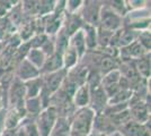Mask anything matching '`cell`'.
<instances>
[{
    "label": "cell",
    "instance_id": "7402d4cb",
    "mask_svg": "<svg viewBox=\"0 0 151 136\" xmlns=\"http://www.w3.org/2000/svg\"><path fill=\"white\" fill-rule=\"evenodd\" d=\"M120 61L117 60V58H114V57H108V56H103V58L101 60V64L98 67V71L103 75H105L107 73L112 71H116L119 69L120 67Z\"/></svg>",
    "mask_w": 151,
    "mask_h": 136
},
{
    "label": "cell",
    "instance_id": "44dd1931",
    "mask_svg": "<svg viewBox=\"0 0 151 136\" xmlns=\"http://www.w3.org/2000/svg\"><path fill=\"white\" fill-rule=\"evenodd\" d=\"M55 40H54V47H55V52L63 55V52L65 51L69 47L70 42V36L68 35V33L64 31V28H62L54 35Z\"/></svg>",
    "mask_w": 151,
    "mask_h": 136
},
{
    "label": "cell",
    "instance_id": "4dcf8cb0",
    "mask_svg": "<svg viewBox=\"0 0 151 136\" xmlns=\"http://www.w3.org/2000/svg\"><path fill=\"white\" fill-rule=\"evenodd\" d=\"M85 1L81 0H69V1H65V5H64V12L69 15L72 14H77V10H79L82 6H83Z\"/></svg>",
    "mask_w": 151,
    "mask_h": 136
},
{
    "label": "cell",
    "instance_id": "8fae6325",
    "mask_svg": "<svg viewBox=\"0 0 151 136\" xmlns=\"http://www.w3.org/2000/svg\"><path fill=\"white\" fill-rule=\"evenodd\" d=\"M60 69H64L63 68V60L62 55L54 52L53 55H51L49 57H46L45 63L43 67L41 68V75H45V74H50V73H54Z\"/></svg>",
    "mask_w": 151,
    "mask_h": 136
},
{
    "label": "cell",
    "instance_id": "f546056e",
    "mask_svg": "<svg viewBox=\"0 0 151 136\" xmlns=\"http://www.w3.org/2000/svg\"><path fill=\"white\" fill-rule=\"evenodd\" d=\"M150 31L145 30V31H141V32H138V36H137V42L141 47H143L145 50L148 52H150Z\"/></svg>",
    "mask_w": 151,
    "mask_h": 136
},
{
    "label": "cell",
    "instance_id": "ba28073f",
    "mask_svg": "<svg viewBox=\"0 0 151 136\" xmlns=\"http://www.w3.org/2000/svg\"><path fill=\"white\" fill-rule=\"evenodd\" d=\"M38 76H41L40 71L26 59H23L22 61H19L16 66L15 77L19 79L20 82H23V83H25L27 81H31V79H34Z\"/></svg>",
    "mask_w": 151,
    "mask_h": 136
},
{
    "label": "cell",
    "instance_id": "52a82bcc",
    "mask_svg": "<svg viewBox=\"0 0 151 136\" xmlns=\"http://www.w3.org/2000/svg\"><path fill=\"white\" fill-rule=\"evenodd\" d=\"M43 79V87L51 94H54L63 84V82L67 78V71L60 69L54 73L41 75Z\"/></svg>",
    "mask_w": 151,
    "mask_h": 136
},
{
    "label": "cell",
    "instance_id": "603a6c76",
    "mask_svg": "<svg viewBox=\"0 0 151 136\" xmlns=\"http://www.w3.org/2000/svg\"><path fill=\"white\" fill-rule=\"evenodd\" d=\"M62 60H63V68H64L65 71H69L71 68H73V67L78 65L79 61H80V59L78 57L77 52H76L70 45L68 47V49L63 52Z\"/></svg>",
    "mask_w": 151,
    "mask_h": 136
},
{
    "label": "cell",
    "instance_id": "30bf717a",
    "mask_svg": "<svg viewBox=\"0 0 151 136\" xmlns=\"http://www.w3.org/2000/svg\"><path fill=\"white\" fill-rule=\"evenodd\" d=\"M88 71V67L79 61V64L77 66H75L73 68H71L69 71H67V79L72 82L77 86H81V85L86 84Z\"/></svg>",
    "mask_w": 151,
    "mask_h": 136
},
{
    "label": "cell",
    "instance_id": "484cf974",
    "mask_svg": "<svg viewBox=\"0 0 151 136\" xmlns=\"http://www.w3.org/2000/svg\"><path fill=\"white\" fill-rule=\"evenodd\" d=\"M113 33L114 32H109L107 30H104L99 26H97V49L107 48Z\"/></svg>",
    "mask_w": 151,
    "mask_h": 136
},
{
    "label": "cell",
    "instance_id": "7c38bea8",
    "mask_svg": "<svg viewBox=\"0 0 151 136\" xmlns=\"http://www.w3.org/2000/svg\"><path fill=\"white\" fill-rule=\"evenodd\" d=\"M89 100H90V90L88 85L83 84L76 90L72 97V103L76 109H82L89 105Z\"/></svg>",
    "mask_w": 151,
    "mask_h": 136
},
{
    "label": "cell",
    "instance_id": "83f0119b",
    "mask_svg": "<svg viewBox=\"0 0 151 136\" xmlns=\"http://www.w3.org/2000/svg\"><path fill=\"white\" fill-rule=\"evenodd\" d=\"M20 126H22V127H23V129H24L25 136H40L37 127H36V125H35L34 119L25 118V119L22 121Z\"/></svg>",
    "mask_w": 151,
    "mask_h": 136
},
{
    "label": "cell",
    "instance_id": "7a4b0ae2",
    "mask_svg": "<svg viewBox=\"0 0 151 136\" xmlns=\"http://www.w3.org/2000/svg\"><path fill=\"white\" fill-rule=\"evenodd\" d=\"M57 120L58 112L54 107L50 105L49 108L41 111V113L34 119L40 136H50Z\"/></svg>",
    "mask_w": 151,
    "mask_h": 136
},
{
    "label": "cell",
    "instance_id": "e0dca14e",
    "mask_svg": "<svg viewBox=\"0 0 151 136\" xmlns=\"http://www.w3.org/2000/svg\"><path fill=\"white\" fill-rule=\"evenodd\" d=\"M25 86V95L26 99L28 97H38L40 92L43 87V79L42 76H38V77L31 79V81H27L24 83Z\"/></svg>",
    "mask_w": 151,
    "mask_h": 136
},
{
    "label": "cell",
    "instance_id": "6da1fadb",
    "mask_svg": "<svg viewBox=\"0 0 151 136\" xmlns=\"http://www.w3.org/2000/svg\"><path fill=\"white\" fill-rule=\"evenodd\" d=\"M95 113L89 107L77 109L69 118L70 136H89L93 132Z\"/></svg>",
    "mask_w": 151,
    "mask_h": 136
},
{
    "label": "cell",
    "instance_id": "d6a6232c",
    "mask_svg": "<svg viewBox=\"0 0 151 136\" xmlns=\"http://www.w3.org/2000/svg\"><path fill=\"white\" fill-rule=\"evenodd\" d=\"M7 108L0 109V136L5 132V118H6Z\"/></svg>",
    "mask_w": 151,
    "mask_h": 136
},
{
    "label": "cell",
    "instance_id": "d6986e66",
    "mask_svg": "<svg viewBox=\"0 0 151 136\" xmlns=\"http://www.w3.org/2000/svg\"><path fill=\"white\" fill-rule=\"evenodd\" d=\"M26 60H28L32 65L34 67H36L38 71H41V68L43 67L45 63V59H46V56H45L43 51L41 49H34V48H31L27 55L25 57Z\"/></svg>",
    "mask_w": 151,
    "mask_h": 136
},
{
    "label": "cell",
    "instance_id": "277c9868",
    "mask_svg": "<svg viewBox=\"0 0 151 136\" xmlns=\"http://www.w3.org/2000/svg\"><path fill=\"white\" fill-rule=\"evenodd\" d=\"M127 109H129L130 118L137 123L145 124L148 120H150V108L145 104L143 100H140L133 94L129 101Z\"/></svg>",
    "mask_w": 151,
    "mask_h": 136
},
{
    "label": "cell",
    "instance_id": "4fadbf2b",
    "mask_svg": "<svg viewBox=\"0 0 151 136\" xmlns=\"http://www.w3.org/2000/svg\"><path fill=\"white\" fill-rule=\"evenodd\" d=\"M69 45L77 52L79 59L81 60L83 56L87 53V47H86V41H85V35H83L82 30L77 31L75 34H72L70 36Z\"/></svg>",
    "mask_w": 151,
    "mask_h": 136
},
{
    "label": "cell",
    "instance_id": "f1b7e54d",
    "mask_svg": "<svg viewBox=\"0 0 151 136\" xmlns=\"http://www.w3.org/2000/svg\"><path fill=\"white\" fill-rule=\"evenodd\" d=\"M47 39H49V36L45 33H37V34L33 35L29 39V41H27V43L29 45V48L41 49V47L47 41Z\"/></svg>",
    "mask_w": 151,
    "mask_h": 136
},
{
    "label": "cell",
    "instance_id": "3957f363",
    "mask_svg": "<svg viewBox=\"0 0 151 136\" xmlns=\"http://www.w3.org/2000/svg\"><path fill=\"white\" fill-rule=\"evenodd\" d=\"M123 18L120 17L113 9L107 5H101L99 10L98 26L109 32H115L122 27Z\"/></svg>",
    "mask_w": 151,
    "mask_h": 136
},
{
    "label": "cell",
    "instance_id": "cb8c5ba5",
    "mask_svg": "<svg viewBox=\"0 0 151 136\" xmlns=\"http://www.w3.org/2000/svg\"><path fill=\"white\" fill-rule=\"evenodd\" d=\"M50 136H70L69 133V118L58 117V120Z\"/></svg>",
    "mask_w": 151,
    "mask_h": 136
},
{
    "label": "cell",
    "instance_id": "4316f807",
    "mask_svg": "<svg viewBox=\"0 0 151 136\" xmlns=\"http://www.w3.org/2000/svg\"><path fill=\"white\" fill-rule=\"evenodd\" d=\"M121 76H122V75H121V73L119 69L109 71V73H107V74L101 76V86L104 87V86H107V85L119 84V81H120Z\"/></svg>",
    "mask_w": 151,
    "mask_h": 136
},
{
    "label": "cell",
    "instance_id": "5b68a950",
    "mask_svg": "<svg viewBox=\"0 0 151 136\" xmlns=\"http://www.w3.org/2000/svg\"><path fill=\"white\" fill-rule=\"evenodd\" d=\"M25 86L24 83L20 82L19 79L14 77L13 82L9 85V89L7 92V103L9 104V107L7 108H12V107H24L25 102Z\"/></svg>",
    "mask_w": 151,
    "mask_h": 136
},
{
    "label": "cell",
    "instance_id": "ac0fdd59",
    "mask_svg": "<svg viewBox=\"0 0 151 136\" xmlns=\"http://www.w3.org/2000/svg\"><path fill=\"white\" fill-rule=\"evenodd\" d=\"M137 36H138V32L127 27H121L120 34H119V49L126 48L130 44H132L134 41H137Z\"/></svg>",
    "mask_w": 151,
    "mask_h": 136
},
{
    "label": "cell",
    "instance_id": "1f68e13d",
    "mask_svg": "<svg viewBox=\"0 0 151 136\" xmlns=\"http://www.w3.org/2000/svg\"><path fill=\"white\" fill-rule=\"evenodd\" d=\"M41 50L43 51L46 57H49L51 55H53L55 52V47H54V41L51 39V36H49L47 41L45 42L44 44L41 47Z\"/></svg>",
    "mask_w": 151,
    "mask_h": 136
},
{
    "label": "cell",
    "instance_id": "ffe728a7",
    "mask_svg": "<svg viewBox=\"0 0 151 136\" xmlns=\"http://www.w3.org/2000/svg\"><path fill=\"white\" fill-rule=\"evenodd\" d=\"M135 69L143 79H150V53L135 60Z\"/></svg>",
    "mask_w": 151,
    "mask_h": 136
},
{
    "label": "cell",
    "instance_id": "9c48e42d",
    "mask_svg": "<svg viewBox=\"0 0 151 136\" xmlns=\"http://www.w3.org/2000/svg\"><path fill=\"white\" fill-rule=\"evenodd\" d=\"M107 103H108V97L101 86H98L94 90H90V100H89L88 107L96 115L101 113L105 110Z\"/></svg>",
    "mask_w": 151,
    "mask_h": 136
},
{
    "label": "cell",
    "instance_id": "d4e9b609",
    "mask_svg": "<svg viewBox=\"0 0 151 136\" xmlns=\"http://www.w3.org/2000/svg\"><path fill=\"white\" fill-rule=\"evenodd\" d=\"M133 92L131 90H120L114 97L108 99L107 105L111 104H120V103H127L130 99L132 97Z\"/></svg>",
    "mask_w": 151,
    "mask_h": 136
},
{
    "label": "cell",
    "instance_id": "2e32d148",
    "mask_svg": "<svg viewBox=\"0 0 151 136\" xmlns=\"http://www.w3.org/2000/svg\"><path fill=\"white\" fill-rule=\"evenodd\" d=\"M81 30L83 31V35H85L87 51L96 50L97 49V27L85 23Z\"/></svg>",
    "mask_w": 151,
    "mask_h": 136
},
{
    "label": "cell",
    "instance_id": "5bb4252c",
    "mask_svg": "<svg viewBox=\"0 0 151 136\" xmlns=\"http://www.w3.org/2000/svg\"><path fill=\"white\" fill-rule=\"evenodd\" d=\"M83 24H85V22H83V20L81 18L80 15H77V14L69 15L68 14L67 20H63V28H64L65 32L68 33V35L71 36L77 31L81 30Z\"/></svg>",
    "mask_w": 151,
    "mask_h": 136
},
{
    "label": "cell",
    "instance_id": "9a60e30c",
    "mask_svg": "<svg viewBox=\"0 0 151 136\" xmlns=\"http://www.w3.org/2000/svg\"><path fill=\"white\" fill-rule=\"evenodd\" d=\"M24 108H25L26 118H29V119H35L41 113V111L43 110L41 100L38 97L25 99Z\"/></svg>",
    "mask_w": 151,
    "mask_h": 136
},
{
    "label": "cell",
    "instance_id": "8992f818",
    "mask_svg": "<svg viewBox=\"0 0 151 136\" xmlns=\"http://www.w3.org/2000/svg\"><path fill=\"white\" fill-rule=\"evenodd\" d=\"M122 136H150V120L140 124L130 119L117 129Z\"/></svg>",
    "mask_w": 151,
    "mask_h": 136
}]
</instances>
